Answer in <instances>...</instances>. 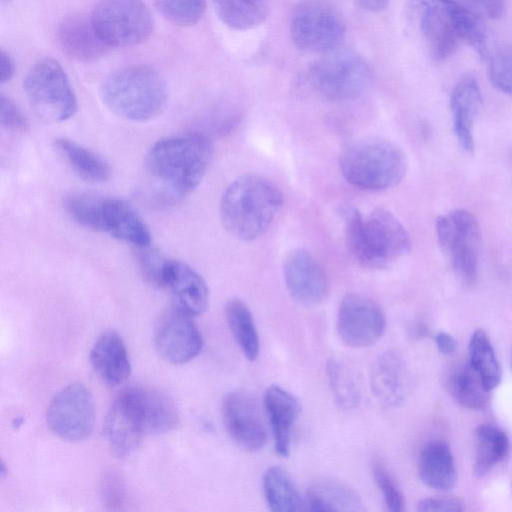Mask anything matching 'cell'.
<instances>
[{"mask_svg":"<svg viewBox=\"0 0 512 512\" xmlns=\"http://www.w3.org/2000/svg\"><path fill=\"white\" fill-rule=\"evenodd\" d=\"M307 510L357 512L364 509L357 492L346 483L322 477L311 482L306 492Z\"/></svg>","mask_w":512,"mask_h":512,"instance_id":"obj_26","label":"cell"},{"mask_svg":"<svg viewBox=\"0 0 512 512\" xmlns=\"http://www.w3.org/2000/svg\"><path fill=\"white\" fill-rule=\"evenodd\" d=\"M448 388L453 398L463 407L480 410L488 401V391L482 379L467 361L456 366L449 375Z\"/></svg>","mask_w":512,"mask_h":512,"instance_id":"obj_32","label":"cell"},{"mask_svg":"<svg viewBox=\"0 0 512 512\" xmlns=\"http://www.w3.org/2000/svg\"><path fill=\"white\" fill-rule=\"evenodd\" d=\"M327 375L337 405L345 410L356 408L361 401V390L354 371L333 358L327 363Z\"/></svg>","mask_w":512,"mask_h":512,"instance_id":"obj_35","label":"cell"},{"mask_svg":"<svg viewBox=\"0 0 512 512\" xmlns=\"http://www.w3.org/2000/svg\"><path fill=\"white\" fill-rule=\"evenodd\" d=\"M356 2L364 10L379 12L387 7L389 0H356Z\"/></svg>","mask_w":512,"mask_h":512,"instance_id":"obj_47","label":"cell"},{"mask_svg":"<svg viewBox=\"0 0 512 512\" xmlns=\"http://www.w3.org/2000/svg\"><path fill=\"white\" fill-rule=\"evenodd\" d=\"M128 390L142 416L146 434L165 433L178 425V410L166 394L147 387H130Z\"/></svg>","mask_w":512,"mask_h":512,"instance_id":"obj_25","label":"cell"},{"mask_svg":"<svg viewBox=\"0 0 512 512\" xmlns=\"http://www.w3.org/2000/svg\"><path fill=\"white\" fill-rule=\"evenodd\" d=\"M90 362L100 379L110 387L123 384L131 372L127 348L114 331L102 333L90 350Z\"/></svg>","mask_w":512,"mask_h":512,"instance_id":"obj_23","label":"cell"},{"mask_svg":"<svg viewBox=\"0 0 512 512\" xmlns=\"http://www.w3.org/2000/svg\"><path fill=\"white\" fill-rule=\"evenodd\" d=\"M509 451L506 433L492 424L479 425L475 431V458L473 471L476 477H483L501 462Z\"/></svg>","mask_w":512,"mask_h":512,"instance_id":"obj_31","label":"cell"},{"mask_svg":"<svg viewBox=\"0 0 512 512\" xmlns=\"http://www.w3.org/2000/svg\"><path fill=\"white\" fill-rule=\"evenodd\" d=\"M282 204V193L273 182L247 174L233 181L223 193L220 217L231 235L251 241L268 230Z\"/></svg>","mask_w":512,"mask_h":512,"instance_id":"obj_2","label":"cell"},{"mask_svg":"<svg viewBox=\"0 0 512 512\" xmlns=\"http://www.w3.org/2000/svg\"><path fill=\"white\" fill-rule=\"evenodd\" d=\"M192 317L174 306L158 321L154 335L155 346L161 357L169 363L184 364L200 353L203 341Z\"/></svg>","mask_w":512,"mask_h":512,"instance_id":"obj_13","label":"cell"},{"mask_svg":"<svg viewBox=\"0 0 512 512\" xmlns=\"http://www.w3.org/2000/svg\"><path fill=\"white\" fill-rule=\"evenodd\" d=\"M283 274L290 296L300 305H318L329 293V280L325 271L304 249H294L286 255Z\"/></svg>","mask_w":512,"mask_h":512,"instance_id":"obj_16","label":"cell"},{"mask_svg":"<svg viewBox=\"0 0 512 512\" xmlns=\"http://www.w3.org/2000/svg\"><path fill=\"white\" fill-rule=\"evenodd\" d=\"M212 158V144L201 133L158 140L149 149L145 166L168 199L177 200L195 189Z\"/></svg>","mask_w":512,"mask_h":512,"instance_id":"obj_1","label":"cell"},{"mask_svg":"<svg viewBox=\"0 0 512 512\" xmlns=\"http://www.w3.org/2000/svg\"><path fill=\"white\" fill-rule=\"evenodd\" d=\"M370 383L382 406L393 408L401 404L408 391V371L402 356L394 350L379 355L371 368Z\"/></svg>","mask_w":512,"mask_h":512,"instance_id":"obj_21","label":"cell"},{"mask_svg":"<svg viewBox=\"0 0 512 512\" xmlns=\"http://www.w3.org/2000/svg\"><path fill=\"white\" fill-rule=\"evenodd\" d=\"M228 326L242 353L249 361L258 357L260 342L253 316L240 299H230L225 306Z\"/></svg>","mask_w":512,"mask_h":512,"instance_id":"obj_33","label":"cell"},{"mask_svg":"<svg viewBox=\"0 0 512 512\" xmlns=\"http://www.w3.org/2000/svg\"><path fill=\"white\" fill-rule=\"evenodd\" d=\"M138 249L140 250L138 261L143 276L151 284L162 288L163 276L169 259L151 249L150 245Z\"/></svg>","mask_w":512,"mask_h":512,"instance_id":"obj_40","label":"cell"},{"mask_svg":"<svg viewBox=\"0 0 512 512\" xmlns=\"http://www.w3.org/2000/svg\"><path fill=\"white\" fill-rule=\"evenodd\" d=\"M418 472L428 487L440 491L451 489L457 481V472L448 444L443 441L426 444L419 456Z\"/></svg>","mask_w":512,"mask_h":512,"instance_id":"obj_27","label":"cell"},{"mask_svg":"<svg viewBox=\"0 0 512 512\" xmlns=\"http://www.w3.org/2000/svg\"><path fill=\"white\" fill-rule=\"evenodd\" d=\"M57 39L65 54L83 62L95 61L112 48L101 38L91 17L80 13L63 18L58 26Z\"/></svg>","mask_w":512,"mask_h":512,"instance_id":"obj_20","label":"cell"},{"mask_svg":"<svg viewBox=\"0 0 512 512\" xmlns=\"http://www.w3.org/2000/svg\"><path fill=\"white\" fill-rule=\"evenodd\" d=\"M290 35L301 51L325 54L342 47L346 26L339 10L327 0H304L293 9Z\"/></svg>","mask_w":512,"mask_h":512,"instance_id":"obj_9","label":"cell"},{"mask_svg":"<svg viewBox=\"0 0 512 512\" xmlns=\"http://www.w3.org/2000/svg\"><path fill=\"white\" fill-rule=\"evenodd\" d=\"M385 326V314L372 299L350 293L341 300L337 330L346 345L357 348L373 345L382 336Z\"/></svg>","mask_w":512,"mask_h":512,"instance_id":"obj_12","label":"cell"},{"mask_svg":"<svg viewBox=\"0 0 512 512\" xmlns=\"http://www.w3.org/2000/svg\"><path fill=\"white\" fill-rule=\"evenodd\" d=\"M264 407L269 418L275 450L282 457L290 453L291 432L300 414L298 399L278 385H271L264 394Z\"/></svg>","mask_w":512,"mask_h":512,"instance_id":"obj_24","label":"cell"},{"mask_svg":"<svg viewBox=\"0 0 512 512\" xmlns=\"http://www.w3.org/2000/svg\"><path fill=\"white\" fill-rule=\"evenodd\" d=\"M93 230L105 232L137 248L151 243V234L140 215L127 202L117 198L100 197Z\"/></svg>","mask_w":512,"mask_h":512,"instance_id":"obj_18","label":"cell"},{"mask_svg":"<svg viewBox=\"0 0 512 512\" xmlns=\"http://www.w3.org/2000/svg\"><path fill=\"white\" fill-rule=\"evenodd\" d=\"M23 87L34 112L43 120L63 122L78 109L76 95L59 62L44 58L24 78Z\"/></svg>","mask_w":512,"mask_h":512,"instance_id":"obj_8","label":"cell"},{"mask_svg":"<svg viewBox=\"0 0 512 512\" xmlns=\"http://www.w3.org/2000/svg\"><path fill=\"white\" fill-rule=\"evenodd\" d=\"M264 496L270 510L292 512L307 510L302 497L290 474L280 466L268 468L263 476Z\"/></svg>","mask_w":512,"mask_h":512,"instance_id":"obj_28","label":"cell"},{"mask_svg":"<svg viewBox=\"0 0 512 512\" xmlns=\"http://www.w3.org/2000/svg\"><path fill=\"white\" fill-rule=\"evenodd\" d=\"M345 231L349 250L366 268H385L408 254L412 247L407 229L391 212L382 208L368 215H362L356 209L348 211Z\"/></svg>","mask_w":512,"mask_h":512,"instance_id":"obj_3","label":"cell"},{"mask_svg":"<svg viewBox=\"0 0 512 512\" xmlns=\"http://www.w3.org/2000/svg\"><path fill=\"white\" fill-rule=\"evenodd\" d=\"M339 167L350 184L379 191L401 182L407 172V159L395 143L370 137L349 145L340 156Z\"/></svg>","mask_w":512,"mask_h":512,"instance_id":"obj_5","label":"cell"},{"mask_svg":"<svg viewBox=\"0 0 512 512\" xmlns=\"http://www.w3.org/2000/svg\"><path fill=\"white\" fill-rule=\"evenodd\" d=\"M452 0H412L410 9L415 14L419 29L430 55L445 60L456 50L460 38L452 15Z\"/></svg>","mask_w":512,"mask_h":512,"instance_id":"obj_15","label":"cell"},{"mask_svg":"<svg viewBox=\"0 0 512 512\" xmlns=\"http://www.w3.org/2000/svg\"><path fill=\"white\" fill-rule=\"evenodd\" d=\"M224 426L242 449L255 452L267 442V429L256 400L246 392L234 391L222 402Z\"/></svg>","mask_w":512,"mask_h":512,"instance_id":"obj_14","label":"cell"},{"mask_svg":"<svg viewBox=\"0 0 512 512\" xmlns=\"http://www.w3.org/2000/svg\"><path fill=\"white\" fill-rule=\"evenodd\" d=\"M464 509V503L453 497L425 498L417 504V510L421 512H461Z\"/></svg>","mask_w":512,"mask_h":512,"instance_id":"obj_43","label":"cell"},{"mask_svg":"<svg viewBox=\"0 0 512 512\" xmlns=\"http://www.w3.org/2000/svg\"><path fill=\"white\" fill-rule=\"evenodd\" d=\"M468 362L478 373L488 391L496 388L502 378V371L491 341L482 329H477L470 337Z\"/></svg>","mask_w":512,"mask_h":512,"instance_id":"obj_34","label":"cell"},{"mask_svg":"<svg viewBox=\"0 0 512 512\" xmlns=\"http://www.w3.org/2000/svg\"><path fill=\"white\" fill-rule=\"evenodd\" d=\"M50 430L67 441L89 437L95 420V407L90 391L80 383L69 384L51 400L46 414Z\"/></svg>","mask_w":512,"mask_h":512,"instance_id":"obj_11","label":"cell"},{"mask_svg":"<svg viewBox=\"0 0 512 512\" xmlns=\"http://www.w3.org/2000/svg\"><path fill=\"white\" fill-rule=\"evenodd\" d=\"M54 146L82 179L93 183H101L109 179L111 174L109 163L90 149L67 138L55 139Z\"/></svg>","mask_w":512,"mask_h":512,"instance_id":"obj_29","label":"cell"},{"mask_svg":"<svg viewBox=\"0 0 512 512\" xmlns=\"http://www.w3.org/2000/svg\"><path fill=\"white\" fill-rule=\"evenodd\" d=\"M90 17L110 47L140 44L149 38L154 26L143 0H99Z\"/></svg>","mask_w":512,"mask_h":512,"instance_id":"obj_10","label":"cell"},{"mask_svg":"<svg viewBox=\"0 0 512 512\" xmlns=\"http://www.w3.org/2000/svg\"><path fill=\"white\" fill-rule=\"evenodd\" d=\"M0 123L3 128L12 131H24L28 125L21 109L4 95L0 97Z\"/></svg>","mask_w":512,"mask_h":512,"instance_id":"obj_41","label":"cell"},{"mask_svg":"<svg viewBox=\"0 0 512 512\" xmlns=\"http://www.w3.org/2000/svg\"><path fill=\"white\" fill-rule=\"evenodd\" d=\"M435 228L439 246L457 279L465 286L475 285L481 245L476 217L465 209L451 210L437 218Z\"/></svg>","mask_w":512,"mask_h":512,"instance_id":"obj_6","label":"cell"},{"mask_svg":"<svg viewBox=\"0 0 512 512\" xmlns=\"http://www.w3.org/2000/svg\"><path fill=\"white\" fill-rule=\"evenodd\" d=\"M155 4L168 21L182 27L198 23L206 9V0H155Z\"/></svg>","mask_w":512,"mask_h":512,"instance_id":"obj_37","label":"cell"},{"mask_svg":"<svg viewBox=\"0 0 512 512\" xmlns=\"http://www.w3.org/2000/svg\"><path fill=\"white\" fill-rule=\"evenodd\" d=\"M15 70V65L12 57L8 52L1 49L0 52V82L1 84H4L8 82Z\"/></svg>","mask_w":512,"mask_h":512,"instance_id":"obj_45","label":"cell"},{"mask_svg":"<svg viewBox=\"0 0 512 512\" xmlns=\"http://www.w3.org/2000/svg\"><path fill=\"white\" fill-rule=\"evenodd\" d=\"M451 9L460 41L472 46L482 58L486 57L487 34L481 16L455 0Z\"/></svg>","mask_w":512,"mask_h":512,"instance_id":"obj_36","label":"cell"},{"mask_svg":"<svg viewBox=\"0 0 512 512\" xmlns=\"http://www.w3.org/2000/svg\"><path fill=\"white\" fill-rule=\"evenodd\" d=\"M481 104L482 94L476 78L463 76L452 90L450 108L455 136L468 153L474 150L473 126Z\"/></svg>","mask_w":512,"mask_h":512,"instance_id":"obj_22","label":"cell"},{"mask_svg":"<svg viewBox=\"0 0 512 512\" xmlns=\"http://www.w3.org/2000/svg\"><path fill=\"white\" fill-rule=\"evenodd\" d=\"M372 470L387 508L393 512L403 511L405 509L404 496L384 463L380 459H375Z\"/></svg>","mask_w":512,"mask_h":512,"instance_id":"obj_39","label":"cell"},{"mask_svg":"<svg viewBox=\"0 0 512 512\" xmlns=\"http://www.w3.org/2000/svg\"><path fill=\"white\" fill-rule=\"evenodd\" d=\"M124 486L115 474H108L102 480L101 496L104 504L112 510L120 509L124 502Z\"/></svg>","mask_w":512,"mask_h":512,"instance_id":"obj_42","label":"cell"},{"mask_svg":"<svg viewBox=\"0 0 512 512\" xmlns=\"http://www.w3.org/2000/svg\"><path fill=\"white\" fill-rule=\"evenodd\" d=\"M464 6L471 9L478 15H483L490 19H496L502 16L505 10L504 0H461Z\"/></svg>","mask_w":512,"mask_h":512,"instance_id":"obj_44","label":"cell"},{"mask_svg":"<svg viewBox=\"0 0 512 512\" xmlns=\"http://www.w3.org/2000/svg\"><path fill=\"white\" fill-rule=\"evenodd\" d=\"M307 76L320 95L342 101L364 92L371 80V69L357 52L340 47L316 59L309 66Z\"/></svg>","mask_w":512,"mask_h":512,"instance_id":"obj_7","label":"cell"},{"mask_svg":"<svg viewBox=\"0 0 512 512\" xmlns=\"http://www.w3.org/2000/svg\"><path fill=\"white\" fill-rule=\"evenodd\" d=\"M100 96L115 115L135 122L157 117L165 109L168 88L162 76L146 65H130L110 73L102 82Z\"/></svg>","mask_w":512,"mask_h":512,"instance_id":"obj_4","label":"cell"},{"mask_svg":"<svg viewBox=\"0 0 512 512\" xmlns=\"http://www.w3.org/2000/svg\"><path fill=\"white\" fill-rule=\"evenodd\" d=\"M488 74L495 88L512 96V46L492 52L488 57Z\"/></svg>","mask_w":512,"mask_h":512,"instance_id":"obj_38","label":"cell"},{"mask_svg":"<svg viewBox=\"0 0 512 512\" xmlns=\"http://www.w3.org/2000/svg\"><path fill=\"white\" fill-rule=\"evenodd\" d=\"M219 20L234 30L261 25L269 14L270 0H212Z\"/></svg>","mask_w":512,"mask_h":512,"instance_id":"obj_30","label":"cell"},{"mask_svg":"<svg viewBox=\"0 0 512 512\" xmlns=\"http://www.w3.org/2000/svg\"><path fill=\"white\" fill-rule=\"evenodd\" d=\"M105 438L118 456L131 454L146 435L142 416L128 388L113 401L104 422Z\"/></svg>","mask_w":512,"mask_h":512,"instance_id":"obj_17","label":"cell"},{"mask_svg":"<svg viewBox=\"0 0 512 512\" xmlns=\"http://www.w3.org/2000/svg\"><path fill=\"white\" fill-rule=\"evenodd\" d=\"M435 343L440 353L444 355L453 354L456 350V340L447 332H439L435 336Z\"/></svg>","mask_w":512,"mask_h":512,"instance_id":"obj_46","label":"cell"},{"mask_svg":"<svg viewBox=\"0 0 512 512\" xmlns=\"http://www.w3.org/2000/svg\"><path fill=\"white\" fill-rule=\"evenodd\" d=\"M162 288L170 291L174 306L191 316L204 313L209 304V292L201 275L187 263L169 259Z\"/></svg>","mask_w":512,"mask_h":512,"instance_id":"obj_19","label":"cell"}]
</instances>
